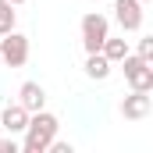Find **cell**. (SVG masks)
<instances>
[{"label": "cell", "instance_id": "1", "mask_svg": "<svg viewBox=\"0 0 153 153\" xmlns=\"http://www.w3.org/2000/svg\"><path fill=\"white\" fill-rule=\"evenodd\" d=\"M57 128H61V121L50 114V111H36V114H29V125H25V143H22V150L25 153H46V146L53 143V135H57Z\"/></svg>", "mask_w": 153, "mask_h": 153}, {"label": "cell", "instance_id": "2", "mask_svg": "<svg viewBox=\"0 0 153 153\" xmlns=\"http://www.w3.org/2000/svg\"><path fill=\"white\" fill-rule=\"evenodd\" d=\"M117 64H121L125 82H128L132 89H146V93L153 89V68H150V61H143L139 53H125Z\"/></svg>", "mask_w": 153, "mask_h": 153}, {"label": "cell", "instance_id": "3", "mask_svg": "<svg viewBox=\"0 0 153 153\" xmlns=\"http://www.w3.org/2000/svg\"><path fill=\"white\" fill-rule=\"evenodd\" d=\"M107 36H111V22H107L100 11H89V14L82 18V46H85V53H96Z\"/></svg>", "mask_w": 153, "mask_h": 153}, {"label": "cell", "instance_id": "4", "mask_svg": "<svg viewBox=\"0 0 153 153\" xmlns=\"http://www.w3.org/2000/svg\"><path fill=\"white\" fill-rule=\"evenodd\" d=\"M29 61V36L22 32H4L0 36V64H11V68H22Z\"/></svg>", "mask_w": 153, "mask_h": 153}, {"label": "cell", "instance_id": "5", "mask_svg": "<svg viewBox=\"0 0 153 153\" xmlns=\"http://www.w3.org/2000/svg\"><path fill=\"white\" fill-rule=\"evenodd\" d=\"M150 111H153V96L146 89H132L121 100V114L128 117V121H143V117H150Z\"/></svg>", "mask_w": 153, "mask_h": 153}, {"label": "cell", "instance_id": "6", "mask_svg": "<svg viewBox=\"0 0 153 153\" xmlns=\"http://www.w3.org/2000/svg\"><path fill=\"white\" fill-rule=\"evenodd\" d=\"M114 18L125 32H139L143 29V4L139 0H114Z\"/></svg>", "mask_w": 153, "mask_h": 153}, {"label": "cell", "instance_id": "7", "mask_svg": "<svg viewBox=\"0 0 153 153\" xmlns=\"http://www.w3.org/2000/svg\"><path fill=\"white\" fill-rule=\"evenodd\" d=\"M25 125H29V111H25L22 103H7V107H0V128H4L7 135L25 132Z\"/></svg>", "mask_w": 153, "mask_h": 153}, {"label": "cell", "instance_id": "8", "mask_svg": "<svg viewBox=\"0 0 153 153\" xmlns=\"http://www.w3.org/2000/svg\"><path fill=\"white\" fill-rule=\"evenodd\" d=\"M18 103L29 111V114H36L46 107V89L39 85V82H22V89H18Z\"/></svg>", "mask_w": 153, "mask_h": 153}, {"label": "cell", "instance_id": "9", "mask_svg": "<svg viewBox=\"0 0 153 153\" xmlns=\"http://www.w3.org/2000/svg\"><path fill=\"white\" fill-rule=\"evenodd\" d=\"M111 68H114V64H111V61H107L100 50L85 57V75H89V78H96V82H103V78L111 75Z\"/></svg>", "mask_w": 153, "mask_h": 153}, {"label": "cell", "instance_id": "10", "mask_svg": "<svg viewBox=\"0 0 153 153\" xmlns=\"http://www.w3.org/2000/svg\"><path fill=\"white\" fill-rule=\"evenodd\" d=\"M100 53H103L111 64H117V61L128 53V43H125V39H111V36H107V39H103V46H100Z\"/></svg>", "mask_w": 153, "mask_h": 153}, {"label": "cell", "instance_id": "11", "mask_svg": "<svg viewBox=\"0 0 153 153\" xmlns=\"http://www.w3.org/2000/svg\"><path fill=\"white\" fill-rule=\"evenodd\" d=\"M11 29H14V4L0 0V36H4V32H11Z\"/></svg>", "mask_w": 153, "mask_h": 153}, {"label": "cell", "instance_id": "12", "mask_svg": "<svg viewBox=\"0 0 153 153\" xmlns=\"http://www.w3.org/2000/svg\"><path fill=\"white\" fill-rule=\"evenodd\" d=\"M139 57L153 64V36H143V39H139Z\"/></svg>", "mask_w": 153, "mask_h": 153}, {"label": "cell", "instance_id": "13", "mask_svg": "<svg viewBox=\"0 0 153 153\" xmlns=\"http://www.w3.org/2000/svg\"><path fill=\"white\" fill-rule=\"evenodd\" d=\"M46 150H50V153H71V143H61V139L53 135V143H50Z\"/></svg>", "mask_w": 153, "mask_h": 153}, {"label": "cell", "instance_id": "14", "mask_svg": "<svg viewBox=\"0 0 153 153\" xmlns=\"http://www.w3.org/2000/svg\"><path fill=\"white\" fill-rule=\"evenodd\" d=\"M0 153H18V143L14 139H0Z\"/></svg>", "mask_w": 153, "mask_h": 153}, {"label": "cell", "instance_id": "15", "mask_svg": "<svg viewBox=\"0 0 153 153\" xmlns=\"http://www.w3.org/2000/svg\"><path fill=\"white\" fill-rule=\"evenodd\" d=\"M7 4H14V7H18V4H25V0H7Z\"/></svg>", "mask_w": 153, "mask_h": 153}, {"label": "cell", "instance_id": "16", "mask_svg": "<svg viewBox=\"0 0 153 153\" xmlns=\"http://www.w3.org/2000/svg\"><path fill=\"white\" fill-rule=\"evenodd\" d=\"M139 4H143V7H146V4H150V0H139Z\"/></svg>", "mask_w": 153, "mask_h": 153}, {"label": "cell", "instance_id": "17", "mask_svg": "<svg viewBox=\"0 0 153 153\" xmlns=\"http://www.w3.org/2000/svg\"><path fill=\"white\" fill-rule=\"evenodd\" d=\"M93 4H103V0H93Z\"/></svg>", "mask_w": 153, "mask_h": 153}]
</instances>
